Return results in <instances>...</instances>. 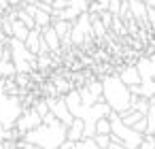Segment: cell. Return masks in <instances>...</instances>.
I'll return each mask as SVG.
<instances>
[{"label":"cell","mask_w":155,"mask_h":149,"mask_svg":"<svg viewBox=\"0 0 155 149\" xmlns=\"http://www.w3.org/2000/svg\"><path fill=\"white\" fill-rule=\"evenodd\" d=\"M66 128L60 119H53L51 124H38L36 128L21 134V138L30 145H36L41 149H58L66 141Z\"/></svg>","instance_id":"1"},{"label":"cell","mask_w":155,"mask_h":149,"mask_svg":"<svg viewBox=\"0 0 155 149\" xmlns=\"http://www.w3.org/2000/svg\"><path fill=\"white\" fill-rule=\"evenodd\" d=\"M100 83H102V100L110 107V111L123 113L125 109H130L132 94H130L127 85L119 79V75H108Z\"/></svg>","instance_id":"2"},{"label":"cell","mask_w":155,"mask_h":149,"mask_svg":"<svg viewBox=\"0 0 155 149\" xmlns=\"http://www.w3.org/2000/svg\"><path fill=\"white\" fill-rule=\"evenodd\" d=\"M89 36H94V34H91V15L85 11V13H81V15L72 22L68 39H70L74 45H79V43H83V41L89 39Z\"/></svg>","instance_id":"3"},{"label":"cell","mask_w":155,"mask_h":149,"mask_svg":"<svg viewBox=\"0 0 155 149\" xmlns=\"http://www.w3.org/2000/svg\"><path fill=\"white\" fill-rule=\"evenodd\" d=\"M45 102H47V107H49V113L55 115V119H60L64 126H70V124H72L74 117L70 115V111H68V107H66V102H64V96H47Z\"/></svg>","instance_id":"4"},{"label":"cell","mask_w":155,"mask_h":149,"mask_svg":"<svg viewBox=\"0 0 155 149\" xmlns=\"http://www.w3.org/2000/svg\"><path fill=\"white\" fill-rule=\"evenodd\" d=\"M43 121V117L34 111V109H21V113H19V117L15 119V128H17V132L19 134H24V132H28V130H32V128H36L38 124Z\"/></svg>","instance_id":"5"},{"label":"cell","mask_w":155,"mask_h":149,"mask_svg":"<svg viewBox=\"0 0 155 149\" xmlns=\"http://www.w3.org/2000/svg\"><path fill=\"white\" fill-rule=\"evenodd\" d=\"M41 39L47 43V47H49L51 53H58V51H60V47H62V39L55 34V30H53L51 26L41 28Z\"/></svg>","instance_id":"6"},{"label":"cell","mask_w":155,"mask_h":149,"mask_svg":"<svg viewBox=\"0 0 155 149\" xmlns=\"http://www.w3.org/2000/svg\"><path fill=\"white\" fill-rule=\"evenodd\" d=\"M127 7H130V15H132V19L147 22V5L142 2V0H127Z\"/></svg>","instance_id":"7"},{"label":"cell","mask_w":155,"mask_h":149,"mask_svg":"<svg viewBox=\"0 0 155 149\" xmlns=\"http://www.w3.org/2000/svg\"><path fill=\"white\" fill-rule=\"evenodd\" d=\"M66 138H68V141H72V143H77V141H81V138H83V121H81L79 117H74V119H72V124L66 128Z\"/></svg>","instance_id":"8"},{"label":"cell","mask_w":155,"mask_h":149,"mask_svg":"<svg viewBox=\"0 0 155 149\" xmlns=\"http://www.w3.org/2000/svg\"><path fill=\"white\" fill-rule=\"evenodd\" d=\"M24 45L28 47V51H32V53L36 56V51H38V45H41V28H32V30L28 32V36H26Z\"/></svg>","instance_id":"9"},{"label":"cell","mask_w":155,"mask_h":149,"mask_svg":"<svg viewBox=\"0 0 155 149\" xmlns=\"http://www.w3.org/2000/svg\"><path fill=\"white\" fill-rule=\"evenodd\" d=\"M119 79H121L125 85H136V83H140V75H138L136 66H125V68L119 73Z\"/></svg>","instance_id":"10"},{"label":"cell","mask_w":155,"mask_h":149,"mask_svg":"<svg viewBox=\"0 0 155 149\" xmlns=\"http://www.w3.org/2000/svg\"><path fill=\"white\" fill-rule=\"evenodd\" d=\"M53 30H55V34L62 39V41H66L68 39V34H70V26H72V22H64V19H51V24H49Z\"/></svg>","instance_id":"11"},{"label":"cell","mask_w":155,"mask_h":149,"mask_svg":"<svg viewBox=\"0 0 155 149\" xmlns=\"http://www.w3.org/2000/svg\"><path fill=\"white\" fill-rule=\"evenodd\" d=\"M28 32H30V30H28L19 19H13V22H11V36H13V39H17V41H26Z\"/></svg>","instance_id":"12"},{"label":"cell","mask_w":155,"mask_h":149,"mask_svg":"<svg viewBox=\"0 0 155 149\" xmlns=\"http://www.w3.org/2000/svg\"><path fill=\"white\" fill-rule=\"evenodd\" d=\"M32 17H34V28H45V26H49V24H51V13L41 11V9H36Z\"/></svg>","instance_id":"13"},{"label":"cell","mask_w":155,"mask_h":149,"mask_svg":"<svg viewBox=\"0 0 155 149\" xmlns=\"http://www.w3.org/2000/svg\"><path fill=\"white\" fill-rule=\"evenodd\" d=\"M15 75V66L11 60H0V79H11Z\"/></svg>","instance_id":"14"},{"label":"cell","mask_w":155,"mask_h":149,"mask_svg":"<svg viewBox=\"0 0 155 149\" xmlns=\"http://www.w3.org/2000/svg\"><path fill=\"white\" fill-rule=\"evenodd\" d=\"M96 134H110V119L108 117H100L96 121Z\"/></svg>","instance_id":"15"},{"label":"cell","mask_w":155,"mask_h":149,"mask_svg":"<svg viewBox=\"0 0 155 149\" xmlns=\"http://www.w3.org/2000/svg\"><path fill=\"white\" fill-rule=\"evenodd\" d=\"M136 149H155V134H142L140 145Z\"/></svg>","instance_id":"16"},{"label":"cell","mask_w":155,"mask_h":149,"mask_svg":"<svg viewBox=\"0 0 155 149\" xmlns=\"http://www.w3.org/2000/svg\"><path fill=\"white\" fill-rule=\"evenodd\" d=\"M68 7H72L77 13H85L89 9V0H68Z\"/></svg>","instance_id":"17"},{"label":"cell","mask_w":155,"mask_h":149,"mask_svg":"<svg viewBox=\"0 0 155 149\" xmlns=\"http://www.w3.org/2000/svg\"><path fill=\"white\" fill-rule=\"evenodd\" d=\"M74 149H100L96 143H94V138L89 136V138H81V141H77L74 143Z\"/></svg>","instance_id":"18"},{"label":"cell","mask_w":155,"mask_h":149,"mask_svg":"<svg viewBox=\"0 0 155 149\" xmlns=\"http://www.w3.org/2000/svg\"><path fill=\"white\" fill-rule=\"evenodd\" d=\"M30 109H34V111H36V113H38V115H41V117H43V115H47V113H49V107H47V102H45V98H43V100H34V102H32V107H30Z\"/></svg>","instance_id":"19"},{"label":"cell","mask_w":155,"mask_h":149,"mask_svg":"<svg viewBox=\"0 0 155 149\" xmlns=\"http://www.w3.org/2000/svg\"><path fill=\"white\" fill-rule=\"evenodd\" d=\"M91 138H94V143H96L100 149H106L108 143H110V134H94Z\"/></svg>","instance_id":"20"},{"label":"cell","mask_w":155,"mask_h":149,"mask_svg":"<svg viewBox=\"0 0 155 149\" xmlns=\"http://www.w3.org/2000/svg\"><path fill=\"white\" fill-rule=\"evenodd\" d=\"M51 7H53L55 11H60V9L68 7V0H53V2H51Z\"/></svg>","instance_id":"21"},{"label":"cell","mask_w":155,"mask_h":149,"mask_svg":"<svg viewBox=\"0 0 155 149\" xmlns=\"http://www.w3.org/2000/svg\"><path fill=\"white\" fill-rule=\"evenodd\" d=\"M0 149H15V141H0Z\"/></svg>","instance_id":"22"},{"label":"cell","mask_w":155,"mask_h":149,"mask_svg":"<svg viewBox=\"0 0 155 149\" xmlns=\"http://www.w3.org/2000/svg\"><path fill=\"white\" fill-rule=\"evenodd\" d=\"M106 149H125V147H123L119 141H113V138H110V143H108V147H106Z\"/></svg>","instance_id":"23"},{"label":"cell","mask_w":155,"mask_h":149,"mask_svg":"<svg viewBox=\"0 0 155 149\" xmlns=\"http://www.w3.org/2000/svg\"><path fill=\"white\" fill-rule=\"evenodd\" d=\"M58 149H74V143H72V141H68V138H66V141H64V143H62V145H60V147H58Z\"/></svg>","instance_id":"24"},{"label":"cell","mask_w":155,"mask_h":149,"mask_svg":"<svg viewBox=\"0 0 155 149\" xmlns=\"http://www.w3.org/2000/svg\"><path fill=\"white\" fill-rule=\"evenodd\" d=\"M149 62H151V75H153V79H155V53L149 56Z\"/></svg>","instance_id":"25"},{"label":"cell","mask_w":155,"mask_h":149,"mask_svg":"<svg viewBox=\"0 0 155 149\" xmlns=\"http://www.w3.org/2000/svg\"><path fill=\"white\" fill-rule=\"evenodd\" d=\"M9 7H21V0H9Z\"/></svg>","instance_id":"26"},{"label":"cell","mask_w":155,"mask_h":149,"mask_svg":"<svg viewBox=\"0 0 155 149\" xmlns=\"http://www.w3.org/2000/svg\"><path fill=\"white\" fill-rule=\"evenodd\" d=\"M38 2H45V5H51V2H53V0H38Z\"/></svg>","instance_id":"27"},{"label":"cell","mask_w":155,"mask_h":149,"mask_svg":"<svg viewBox=\"0 0 155 149\" xmlns=\"http://www.w3.org/2000/svg\"><path fill=\"white\" fill-rule=\"evenodd\" d=\"M2 15H5V9H2V7H0V17H2Z\"/></svg>","instance_id":"28"}]
</instances>
